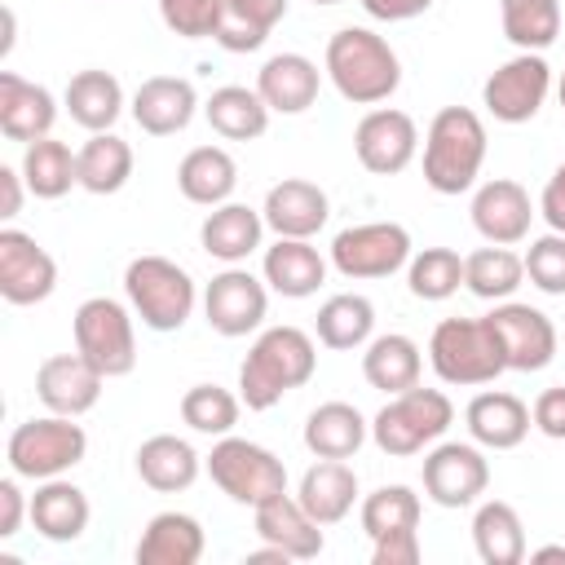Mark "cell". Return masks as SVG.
Wrapping results in <instances>:
<instances>
[{
    "mask_svg": "<svg viewBox=\"0 0 565 565\" xmlns=\"http://www.w3.org/2000/svg\"><path fill=\"white\" fill-rule=\"evenodd\" d=\"M102 384H106V375L79 349L75 353H53L35 371V397L44 402V411L71 415V419H79V415H88L97 406Z\"/></svg>",
    "mask_w": 565,
    "mask_h": 565,
    "instance_id": "obj_17",
    "label": "cell"
},
{
    "mask_svg": "<svg viewBox=\"0 0 565 565\" xmlns=\"http://www.w3.org/2000/svg\"><path fill=\"white\" fill-rule=\"evenodd\" d=\"M411 260V234L397 221H366L349 225L331 238V265L340 278L366 282V278H388L406 269Z\"/></svg>",
    "mask_w": 565,
    "mask_h": 565,
    "instance_id": "obj_10",
    "label": "cell"
},
{
    "mask_svg": "<svg viewBox=\"0 0 565 565\" xmlns=\"http://www.w3.org/2000/svg\"><path fill=\"white\" fill-rule=\"evenodd\" d=\"M552 93V66L543 53H516L490 71L481 84V102L499 124H530Z\"/></svg>",
    "mask_w": 565,
    "mask_h": 565,
    "instance_id": "obj_11",
    "label": "cell"
},
{
    "mask_svg": "<svg viewBox=\"0 0 565 565\" xmlns=\"http://www.w3.org/2000/svg\"><path fill=\"white\" fill-rule=\"evenodd\" d=\"M366 437H371V424L349 402H322L305 419V450L313 459H353Z\"/></svg>",
    "mask_w": 565,
    "mask_h": 565,
    "instance_id": "obj_31",
    "label": "cell"
},
{
    "mask_svg": "<svg viewBox=\"0 0 565 565\" xmlns=\"http://www.w3.org/2000/svg\"><path fill=\"white\" fill-rule=\"evenodd\" d=\"M252 525H256V539L260 543H274V547H282L291 561H313V556H322V547H327V539H322V525L300 508V499L296 494H274V499H265L260 508H252Z\"/></svg>",
    "mask_w": 565,
    "mask_h": 565,
    "instance_id": "obj_21",
    "label": "cell"
},
{
    "mask_svg": "<svg viewBox=\"0 0 565 565\" xmlns=\"http://www.w3.org/2000/svg\"><path fill=\"white\" fill-rule=\"evenodd\" d=\"M525 278L543 291V296H565V234L547 230L539 238H530L525 247Z\"/></svg>",
    "mask_w": 565,
    "mask_h": 565,
    "instance_id": "obj_46",
    "label": "cell"
},
{
    "mask_svg": "<svg viewBox=\"0 0 565 565\" xmlns=\"http://www.w3.org/2000/svg\"><path fill=\"white\" fill-rule=\"evenodd\" d=\"M22 181L35 199H62L79 185V154L49 132L22 150Z\"/></svg>",
    "mask_w": 565,
    "mask_h": 565,
    "instance_id": "obj_39",
    "label": "cell"
},
{
    "mask_svg": "<svg viewBox=\"0 0 565 565\" xmlns=\"http://www.w3.org/2000/svg\"><path fill=\"white\" fill-rule=\"evenodd\" d=\"M530 221H534V203H530V190L521 181L494 177V181L477 185V194H472V230L486 243L516 247V243L530 238Z\"/></svg>",
    "mask_w": 565,
    "mask_h": 565,
    "instance_id": "obj_18",
    "label": "cell"
},
{
    "mask_svg": "<svg viewBox=\"0 0 565 565\" xmlns=\"http://www.w3.org/2000/svg\"><path fill=\"white\" fill-rule=\"evenodd\" d=\"M353 154L375 177H397L419 154V128L397 106H375L353 128Z\"/></svg>",
    "mask_w": 565,
    "mask_h": 565,
    "instance_id": "obj_14",
    "label": "cell"
},
{
    "mask_svg": "<svg viewBox=\"0 0 565 565\" xmlns=\"http://www.w3.org/2000/svg\"><path fill=\"white\" fill-rule=\"evenodd\" d=\"M260 216H265V230H274L278 238H313L331 216V199L318 181L282 177L278 185H269Z\"/></svg>",
    "mask_w": 565,
    "mask_h": 565,
    "instance_id": "obj_19",
    "label": "cell"
},
{
    "mask_svg": "<svg viewBox=\"0 0 565 565\" xmlns=\"http://www.w3.org/2000/svg\"><path fill=\"white\" fill-rule=\"evenodd\" d=\"M318 88H322V71L305 53H274L256 71V93L274 115H305L318 102Z\"/></svg>",
    "mask_w": 565,
    "mask_h": 565,
    "instance_id": "obj_24",
    "label": "cell"
},
{
    "mask_svg": "<svg viewBox=\"0 0 565 565\" xmlns=\"http://www.w3.org/2000/svg\"><path fill=\"white\" fill-rule=\"evenodd\" d=\"M358 4L375 22H411V18H419V13L433 9V0H358Z\"/></svg>",
    "mask_w": 565,
    "mask_h": 565,
    "instance_id": "obj_52",
    "label": "cell"
},
{
    "mask_svg": "<svg viewBox=\"0 0 565 565\" xmlns=\"http://www.w3.org/2000/svg\"><path fill=\"white\" fill-rule=\"evenodd\" d=\"M472 547L486 565H521L525 561V525L521 512L503 499H486L472 512Z\"/></svg>",
    "mask_w": 565,
    "mask_h": 565,
    "instance_id": "obj_36",
    "label": "cell"
},
{
    "mask_svg": "<svg viewBox=\"0 0 565 565\" xmlns=\"http://www.w3.org/2000/svg\"><path fill=\"white\" fill-rule=\"evenodd\" d=\"M406 287L415 300H450L463 287V256L455 247H424L406 260Z\"/></svg>",
    "mask_w": 565,
    "mask_h": 565,
    "instance_id": "obj_43",
    "label": "cell"
},
{
    "mask_svg": "<svg viewBox=\"0 0 565 565\" xmlns=\"http://www.w3.org/2000/svg\"><path fill=\"white\" fill-rule=\"evenodd\" d=\"M159 18L181 40H212L221 22V0H159Z\"/></svg>",
    "mask_w": 565,
    "mask_h": 565,
    "instance_id": "obj_47",
    "label": "cell"
},
{
    "mask_svg": "<svg viewBox=\"0 0 565 565\" xmlns=\"http://www.w3.org/2000/svg\"><path fill=\"white\" fill-rule=\"evenodd\" d=\"M238 411H243V397L221 384H194L181 397V419L203 437H230L238 424Z\"/></svg>",
    "mask_w": 565,
    "mask_h": 565,
    "instance_id": "obj_44",
    "label": "cell"
},
{
    "mask_svg": "<svg viewBox=\"0 0 565 565\" xmlns=\"http://www.w3.org/2000/svg\"><path fill=\"white\" fill-rule=\"evenodd\" d=\"M71 331H75V349L106 375V380H119V375H132L137 366V331H132V313L110 300V296H88L75 318H71Z\"/></svg>",
    "mask_w": 565,
    "mask_h": 565,
    "instance_id": "obj_9",
    "label": "cell"
},
{
    "mask_svg": "<svg viewBox=\"0 0 565 565\" xmlns=\"http://www.w3.org/2000/svg\"><path fill=\"white\" fill-rule=\"evenodd\" d=\"M486 322L499 335L508 371H525L530 375V371L552 366V358H556V327H552V318L543 309L521 305V300H499L486 313Z\"/></svg>",
    "mask_w": 565,
    "mask_h": 565,
    "instance_id": "obj_15",
    "label": "cell"
},
{
    "mask_svg": "<svg viewBox=\"0 0 565 565\" xmlns=\"http://www.w3.org/2000/svg\"><path fill=\"white\" fill-rule=\"evenodd\" d=\"M525 282V260L512 247H477L472 256H463V287L477 300H512V291Z\"/></svg>",
    "mask_w": 565,
    "mask_h": 565,
    "instance_id": "obj_41",
    "label": "cell"
},
{
    "mask_svg": "<svg viewBox=\"0 0 565 565\" xmlns=\"http://www.w3.org/2000/svg\"><path fill=\"white\" fill-rule=\"evenodd\" d=\"M269 561H274V565H287L291 556H287L282 547H274V543H265V547H256V552H247V565H269Z\"/></svg>",
    "mask_w": 565,
    "mask_h": 565,
    "instance_id": "obj_54",
    "label": "cell"
},
{
    "mask_svg": "<svg viewBox=\"0 0 565 565\" xmlns=\"http://www.w3.org/2000/svg\"><path fill=\"white\" fill-rule=\"evenodd\" d=\"M463 424H468V437L481 450H516L525 441V433L534 428L530 406L516 393H503V388L477 393L463 411Z\"/></svg>",
    "mask_w": 565,
    "mask_h": 565,
    "instance_id": "obj_23",
    "label": "cell"
},
{
    "mask_svg": "<svg viewBox=\"0 0 565 565\" xmlns=\"http://www.w3.org/2000/svg\"><path fill=\"white\" fill-rule=\"evenodd\" d=\"M260 278L269 282V291L287 300H305L327 282V256L309 238H278L274 247H265Z\"/></svg>",
    "mask_w": 565,
    "mask_h": 565,
    "instance_id": "obj_28",
    "label": "cell"
},
{
    "mask_svg": "<svg viewBox=\"0 0 565 565\" xmlns=\"http://www.w3.org/2000/svg\"><path fill=\"white\" fill-rule=\"evenodd\" d=\"M296 499L318 525H335L358 503V472L344 459H318V463L305 468V477L296 486Z\"/></svg>",
    "mask_w": 565,
    "mask_h": 565,
    "instance_id": "obj_29",
    "label": "cell"
},
{
    "mask_svg": "<svg viewBox=\"0 0 565 565\" xmlns=\"http://www.w3.org/2000/svg\"><path fill=\"white\" fill-rule=\"evenodd\" d=\"M265 309H269V282L256 278V274H247L243 265H225L203 287V318L225 340L252 335L265 322Z\"/></svg>",
    "mask_w": 565,
    "mask_h": 565,
    "instance_id": "obj_12",
    "label": "cell"
},
{
    "mask_svg": "<svg viewBox=\"0 0 565 565\" xmlns=\"http://www.w3.org/2000/svg\"><path fill=\"white\" fill-rule=\"evenodd\" d=\"M490 486V463L477 441H433L424 455V494L437 508H472Z\"/></svg>",
    "mask_w": 565,
    "mask_h": 565,
    "instance_id": "obj_13",
    "label": "cell"
},
{
    "mask_svg": "<svg viewBox=\"0 0 565 565\" xmlns=\"http://www.w3.org/2000/svg\"><path fill=\"white\" fill-rule=\"evenodd\" d=\"M53 124H57L53 93L44 84H35V79H22L13 71H0V132L9 141L31 146L40 137H49Z\"/></svg>",
    "mask_w": 565,
    "mask_h": 565,
    "instance_id": "obj_22",
    "label": "cell"
},
{
    "mask_svg": "<svg viewBox=\"0 0 565 565\" xmlns=\"http://www.w3.org/2000/svg\"><path fill=\"white\" fill-rule=\"evenodd\" d=\"M486 163V124L468 106H441L424 132V181L437 194H463Z\"/></svg>",
    "mask_w": 565,
    "mask_h": 565,
    "instance_id": "obj_3",
    "label": "cell"
},
{
    "mask_svg": "<svg viewBox=\"0 0 565 565\" xmlns=\"http://www.w3.org/2000/svg\"><path fill=\"white\" fill-rule=\"evenodd\" d=\"M556 97H561V106H565V71H561V79H556Z\"/></svg>",
    "mask_w": 565,
    "mask_h": 565,
    "instance_id": "obj_56",
    "label": "cell"
},
{
    "mask_svg": "<svg viewBox=\"0 0 565 565\" xmlns=\"http://www.w3.org/2000/svg\"><path fill=\"white\" fill-rule=\"evenodd\" d=\"M88 516H93V503H88V494L75 481H66V477L35 481L31 525H35L40 539H49V543H75L88 530Z\"/></svg>",
    "mask_w": 565,
    "mask_h": 565,
    "instance_id": "obj_26",
    "label": "cell"
},
{
    "mask_svg": "<svg viewBox=\"0 0 565 565\" xmlns=\"http://www.w3.org/2000/svg\"><path fill=\"white\" fill-rule=\"evenodd\" d=\"M124 296L132 305V313L141 318V327L168 335L181 331L199 305V287L190 278V269H181L168 256H137L124 269Z\"/></svg>",
    "mask_w": 565,
    "mask_h": 565,
    "instance_id": "obj_4",
    "label": "cell"
},
{
    "mask_svg": "<svg viewBox=\"0 0 565 565\" xmlns=\"http://www.w3.org/2000/svg\"><path fill=\"white\" fill-rule=\"evenodd\" d=\"M313 335L318 344L349 353V349H366V340L375 335V305L358 291H340L331 300H322L318 318H313Z\"/></svg>",
    "mask_w": 565,
    "mask_h": 565,
    "instance_id": "obj_38",
    "label": "cell"
},
{
    "mask_svg": "<svg viewBox=\"0 0 565 565\" xmlns=\"http://www.w3.org/2000/svg\"><path fill=\"white\" fill-rule=\"evenodd\" d=\"M22 194H31L22 168H0V221H13L22 212Z\"/></svg>",
    "mask_w": 565,
    "mask_h": 565,
    "instance_id": "obj_53",
    "label": "cell"
},
{
    "mask_svg": "<svg viewBox=\"0 0 565 565\" xmlns=\"http://www.w3.org/2000/svg\"><path fill=\"white\" fill-rule=\"evenodd\" d=\"M79 154V190L88 194H119L132 177V146L115 132H88Z\"/></svg>",
    "mask_w": 565,
    "mask_h": 565,
    "instance_id": "obj_40",
    "label": "cell"
},
{
    "mask_svg": "<svg viewBox=\"0 0 565 565\" xmlns=\"http://www.w3.org/2000/svg\"><path fill=\"white\" fill-rule=\"evenodd\" d=\"M534 565H547V561H565V543H547V547H534L530 552Z\"/></svg>",
    "mask_w": 565,
    "mask_h": 565,
    "instance_id": "obj_55",
    "label": "cell"
},
{
    "mask_svg": "<svg viewBox=\"0 0 565 565\" xmlns=\"http://www.w3.org/2000/svg\"><path fill=\"white\" fill-rule=\"evenodd\" d=\"M318 371V344L300 327H265L243 366H238V397L247 411H269L278 406L291 388H305Z\"/></svg>",
    "mask_w": 565,
    "mask_h": 565,
    "instance_id": "obj_1",
    "label": "cell"
},
{
    "mask_svg": "<svg viewBox=\"0 0 565 565\" xmlns=\"http://www.w3.org/2000/svg\"><path fill=\"white\" fill-rule=\"evenodd\" d=\"M132 463H137L141 486H150V490H159V494H181V490H190V486L199 481V472H203L199 450H194L185 437H177V433H154V437H146V441L137 446Z\"/></svg>",
    "mask_w": 565,
    "mask_h": 565,
    "instance_id": "obj_25",
    "label": "cell"
},
{
    "mask_svg": "<svg viewBox=\"0 0 565 565\" xmlns=\"http://www.w3.org/2000/svg\"><path fill=\"white\" fill-rule=\"evenodd\" d=\"M18 481H22L18 472H9V477L0 481V539H13V534L22 530V521L31 516V499L22 494Z\"/></svg>",
    "mask_w": 565,
    "mask_h": 565,
    "instance_id": "obj_50",
    "label": "cell"
},
{
    "mask_svg": "<svg viewBox=\"0 0 565 565\" xmlns=\"http://www.w3.org/2000/svg\"><path fill=\"white\" fill-rule=\"evenodd\" d=\"M57 287V260L22 230H0V296L18 309L49 300Z\"/></svg>",
    "mask_w": 565,
    "mask_h": 565,
    "instance_id": "obj_16",
    "label": "cell"
},
{
    "mask_svg": "<svg viewBox=\"0 0 565 565\" xmlns=\"http://www.w3.org/2000/svg\"><path fill=\"white\" fill-rule=\"evenodd\" d=\"M203 468H207L212 486L221 494H230L234 503H243V508H260L265 499L287 490V463L274 450H265V446H256L247 437H234V433L216 437V446L203 459Z\"/></svg>",
    "mask_w": 565,
    "mask_h": 565,
    "instance_id": "obj_8",
    "label": "cell"
},
{
    "mask_svg": "<svg viewBox=\"0 0 565 565\" xmlns=\"http://www.w3.org/2000/svg\"><path fill=\"white\" fill-rule=\"evenodd\" d=\"M455 424V406L441 388H406L393 393L375 419H371V441L388 455V459H411L419 450H428L433 441L446 437V428Z\"/></svg>",
    "mask_w": 565,
    "mask_h": 565,
    "instance_id": "obj_5",
    "label": "cell"
},
{
    "mask_svg": "<svg viewBox=\"0 0 565 565\" xmlns=\"http://www.w3.org/2000/svg\"><path fill=\"white\" fill-rule=\"evenodd\" d=\"M62 106L84 132H110L115 119L124 115V88H119V79L110 71L88 66V71L71 75V84L62 93Z\"/></svg>",
    "mask_w": 565,
    "mask_h": 565,
    "instance_id": "obj_32",
    "label": "cell"
},
{
    "mask_svg": "<svg viewBox=\"0 0 565 565\" xmlns=\"http://www.w3.org/2000/svg\"><path fill=\"white\" fill-rule=\"evenodd\" d=\"M499 22L521 53H543L561 35V0H499Z\"/></svg>",
    "mask_w": 565,
    "mask_h": 565,
    "instance_id": "obj_42",
    "label": "cell"
},
{
    "mask_svg": "<svg viewBox=\"0 0 565 565\" xmlns=\"http://www.w3.org/2000/svg\"><path fill=\"white\" fill-rule=\"evenodd\" d=\"M419 512H424V503H419V494L411 486H380V490H371L362 499L358 521H362L366 539H380V534L419 525Z\"/></svg>",
    "mask_w": 565,
    "mask_h": 565,
    "instance_id": "obj_45",
    "label": "cell"
},
{
    "mask_svg": "<svg viewBox=\"0 0 565 565\" xmlns=\"http://www.w3.org/2000/svg\"><path fill=\"white\" fill-rule=\"evenodd\" d=\"M84 455H88V433L71 415H53V411L40 419H22L4 446L9 472H18L22 481L66 477L75 463H84Z\"/></svg>",
    "mask_w": 565,
    "mask_h": 565,
    "instance_id": "obj_7",
    "label": "cell"
},
{
    "mask_svg": "<svg viewBox=\"0 0 565 565\" xmlns=\"http://www.w3.org/2000/svg\"><path fill=\"white\" fill-rule=\"evenodd\" d=\"M322 71L335 84V93L353 106H380L402 84V62H397L393 44L384 35H375L371 26H340L327 40Z\"/></svg>",
    "mask_w": 565,
    "mask_h": 565,
    "instance_id": "obj_2",
    "label": "cell"
},
{
    "mask_svg": "<svg viewBox=\"0 0 565 565\" xmlns=\"http://www.w3.org/2000/svg\"><path fill=\"white\" fill-rule=\"evenodd\" d=\"M291 0H221V22H216V44L225 53H256L269 31L287 18Z\"/></svg>",
    "mask_w": 565,
    "mask_h": 565,
    "instance_id": "obj_37",
    "label": "cell"
},
{
    "mask_svg": "<svg viewBox=\"0 0 565 565\" xmlns=\"http://www.w3.org/2000/svg\"><path fill=\"white\" fill-rule=\"evenodd\" d=\"M238 185V163L230 150L221 146H194L181 163H177V190L199 203V207H216V203H230Z\"/></svg>",
    "mask_w": 565,
    "mask_h": 565,
    "instance_id": "obj_34",
    "label": "cell"
},
{
    "mask_svg": "<svg viewBox=\"0 0 565 565\" xmlns=\"http://www.w3.org/2000/svg\"><path fill=\"white\" fill-rule=\"evenodd\" d=\"M203 115H207L216 137H225V141H256V137H265L274 110L265 106V97L256 88L225 84V88H212V97L203 102Z\"/></svg>",
    "mask_w": 565,
    "mask_h": 565,
    "instance_id": "obj_35",
    "label": "cell"
},
{
    "mask_svg": "<svg viewBox=\"0 0 565 565\" xmlns=\"http://www.w3.org/2000/svg\"><path fill=\"white\" fill-rule=\"evenodd\" d=\"M530 419H534V428H539L543 437L565 441V384L543 388V393L534 397V406H530Z\"/></svg>",
    "mask_w": 565,
    "mask_h": 565,
    "instance_id": "obj_49",
    "label": "cell"
},
{
    "mask_svg": "<svg viewBox=\"0 0 565 565\" xmlns=\"http://www.w3.org/2000/svg\"><path fill=\"white\" fill-rule=\"evenodd\" d=\"M132 119L141 132L150 137H172V132H185L194 110H199V93L190 79L181 75H150L141 79V88L132 93Z\"/></svg>",
    "mask_w": 565,
    "mask_h": 565,
    "instance_id": "obj_20",
    "label": "cell"
},
{
    "mask_svg": "<svg viewBox=\"0 0 565 565\" xmlns=\"http://www.w3.org/2000/svg\"><path fill=\"white\" fill-rule=\"evenodd\" d=\"M419 371H424V353L411 335L402 331H388V335H371L366 349H362V375L371 388L380 393H406L419 384Z\"/></svg>",
    "mask_w": 565,
    "mask_h": 565,
    "instance_id": "obj_33",
    "label": "cell"
},
{
    "mask_svg": "<svg viewBox=\"0 0 565 565\" xmlns=\"http://www.w3.org/2000/svg\"><path fill=\"white\" fill-rule=\"evenodd\" d=\"M309 4H340V0H309Z\"/></svg>",
    "mask_w": 565,
    "mask_h": 565,
    "instance_id": "obj_57",
    "label": "cell"
},
{
    "mask_svg": "<svg viewBox=\"0 0 565 565\" xmlns=\"http://www.w3.org/2000/svg\"><path fill=\"white\" fill-rule=\"evenodd\" d=\"M371 543H375L371 565H419V525L380 534V539H371Z\"/></svg>",
    "mask_w": 565,
    "mask_h": 565,
    "instance_id": "obj_48",
    "label": "cell"
},
{
    "mask_svg": "<svg viewBox=\"0 0 565 565\" xmlns=\"http://www.w3.org/2000/svg\"><path fill=\"white\" fill-rule=\"evenodd\" d=\"M428 362L441 384H494L508 362L486 318H441L428 335Z\"/></svg>",
    "mask_w": 565,
    "mask_h": 565,
    "instance_id": "obj_6",
    "label": "cell"
},
{
    "mask_svg": "<svg viewBox=\"0 0 565 565\" xmlns=\"http://www.w3.org/2000/svg\"><path fill=\"white\" fill-rule=\"evenodd\" d=\"M207 539L190 512H154L137 539V565H194Z\"/></svg>",
    "mask_w": 565,
    "mask_h": 565,
    "instance_id": "obj_30",
    "label": "cell"
},
{
    "mask_svg": "<svg viewBox=\"0 0 565 565\" xmlns=\"http://www.w3.org/2000/svg\"><path fill=\"white\" fill-rule=\"evenodd\" d=\"M539 216L547 221V230L565 234V163H556V172L547 177V185L539 194Z\"/></svg>",
    "mask_w": 565,
    "mask_h": 565,
    "instance_id": "obj_51",
    "label": "cell"
},
{
    "mask_svg": "<svg viewBox=\"0 0 565 565\" xmlns=\"http://www.w3.org/2000/svg\"><path fill=\"white\" fill-rule=\"evenodd\" d=\"M265 238V216L247 203H216L203 225H199V243L212 260L221 265H243Z\"/></svg>",
    "mask_w": 565,
    "mask_h": 565,
    "instance_id": "obj_27",
    "label": "cell"
}]
</instances>
